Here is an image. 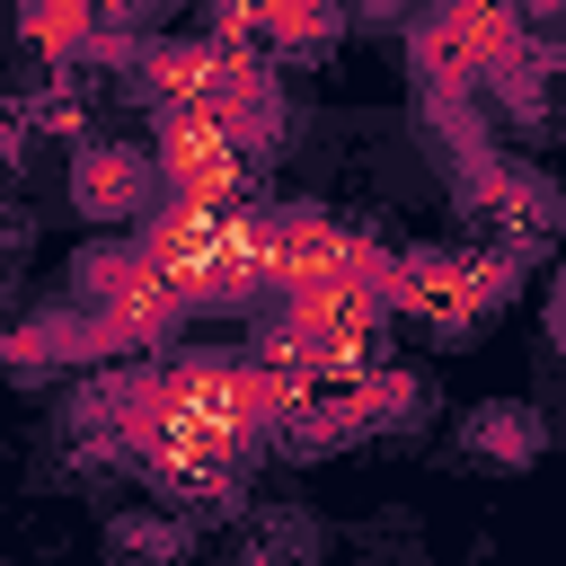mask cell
Instances as JSON below:
<instances>
[{
    "label": "cell",
    "instance_id": "cell-11",
    "mask_svg": "<svg viewBox=\"0 0 566 566\" xmlns=\"http://www.w3.org/2000/svg\"><path fill=\"white\" fill-rule=\"evenodd\" d=\"M548 345H557V354H566V274H557V283H548Z\"/></svg>",
    "mask_w": 566,
    "mask_h": 566
},
{
    "label": "cell",
    "instance_id": "cell-10",
    "mask_svg": "<svg viewBox=\"0 0 566 566\" xmlns=\"http://www.w3.org/2000/svg\"><path fill=\"white\" fill-rule=\"evenodd\" d=\"M212 566H283V557H265V548H256V539H239V531H230V548H221V557H212Z\"/></svg>",
    "mask_w": 566,
    "mask_h": 566
},
{
    "label": "cell",
    "instance_id": "cell-4",
    "mask_svg": "<svg viewBox=\"0 0 566 566\" xmlns=\"http://www.w3.org/2000/svg\"><path fill=\"white\" fill-rule=\"evenodd\" d=\"M97 363H115V345H106V327L80 310V301H44L35 318H18V327H0V371L18 380V389H53V380H80V371H97Z\"/></svg>",
    "mask_w": 566,
    "mask_h": 566
},
{
    "label": "cell",
    "instance_id": "cell-8",
    "mask_svg": "<svg viewBox=\"0 0 566 566\" xmlns=\"http://www.w3.org/2000/svg\"><path fill=\"white\" fill-rule=\"evenodd\" d=\"M239 539H256V548L283 557V566H318V557H327V522H318L310 504H292V495H248Z\"/></svg>",
    "mask_w": 566,
    "mask_h": 566
},
{
    "label": "cell",
    "instance_id": "cell-6",
    "mask_svg": "<svg viewBox=\"0 0 566 566\" xmlns=\"http://www.w3.org/2000/svg\"><path fill=\"white\" fill-rule=\"evenodd\" d=\"M460 460L469 469H495V478H522V469H539L548 451H557V424H548V407H531V398H478L469 416H460Z\"/></svg>",
    "mask_w": 566,
    "mask_h": 566
},
{
    "label": "cell",
    "instance_id": "cell-5",
    "mask_svg": "<svg viewBox=\"0 0 566 566\" xmlns=\"http://www.w3.org/2000/svg\"><path fill=\"white\" fill-rule=\"evenodd\" d=\"M62 186H71V203H80L88 221H150L142 203L168 212V195H159V159H150L142 142H71Z\"/></svg>",
    "mask_w": 566,
    "mask_h": 566
},
{
    "label": "cell",
    "instance_id": "cell-9",
    "mask_svg": "<svg viewBox=\"0 0 566 566\" xmlns=\"http://www.w3.org/2000/svg\"><path fill=\"white\" fill-rule=\"evenodd\" d=\"M407 9L416 0H345V18H363V27H407Z\"/></svg>",
    "mask_w": 566,
    "mask_h": 566
},
{
    "label": "cell",
    "instance_id": "cell-2",
    "mask_svg": "<svg viewBox=\"0 0 566 566\" xmlns=\"http://www.w3.org/2000/svg\"><path fill=\"white\" fill-rule=\"evenodd\" d=\"M513 292H522V265H504L486 248H433V256H398L389 265V310L424 318V336H442V345H460L486 318H504Z\"/></svg>",
    "mask_w": 566,
    "mask_h": 566
},
{
    "label": "cell",
    "instance_id": "cell-1",
    "mask_svg": "<svg viewBox=\"0 0 566 566\" xmlns=\"http://www.w3.org/2000/svg\"><path fill=\"white\" fill-rule=\"evenodd\" d=\"M451 195H460V212H469V239H478L486 256H504V265H531V256L566 230V186H557L539 159H522V150H478V159H460V168H451Z\"/></svg>",
    "mask_w": 566,
    "mask_h": 566
},
{
    "label": "cell",
    "instance_id": "cell-7",
    "mask_svg": "<svg viewBox=\"0 0 566 566\" xmlns=\"http://www.w3.org/2000/svg\"><path fill=\"white\" fill-rule=\"evenodd\" d=\"M97 557L106 566H195L203 557V531L186 522V513H168V504H115L106 513V531H97Z\"/></svg>",
    "mask_w": 566,
    "mask_h": 566
},
{
    "label": "cell",
    "instance_id": "cell-3",
    "mask_svg": "<svg viewBox=\"0 0 566 566\" xmlns=\"http://www.w3.org/2000/svg\"><path fill=\"white\" fill-rule=\"evenodd\" d=\"M531 44V27L513 18V0H433L424 18H407V62L416 88H478Z\"/></svg>",
    "mask_w": 566,
    "mask_h": 566
}]
</instances>
